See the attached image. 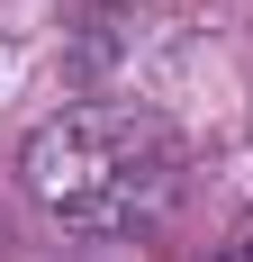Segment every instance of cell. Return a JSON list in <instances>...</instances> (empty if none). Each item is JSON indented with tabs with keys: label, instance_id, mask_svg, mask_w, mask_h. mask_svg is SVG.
<instances>
[{
	"label": "cell",
	"instance_id": "2",
	"mask_svg": "<svg viewBox=\"0 0 253 262\" xmlns=\"http://www.w3.org/2000/svg\"><path fill=\"white\" fill-rule=\"evenodd\" d=\"M226 262H253V244H244V253H226Z\"/></svg>",
	"mask_w": 253,
	"mask_h": 262
},
{
	"label": "cell",
	"instance_id": "1",
	"mask_svg": "<svg viewBox=\"0 0 253 262\" xmlns=\"http://www.w3.org/2000/svg\"><path fill=\"white\" fill-rule=\"evenodd\" d=\"M27 199L81 235H136L172 208L181 190V145L145 108H64L27 136L18 154Z\"/></svg>",
	"mask_w": 253,
	"mask_h": 262
}]
</instances>
